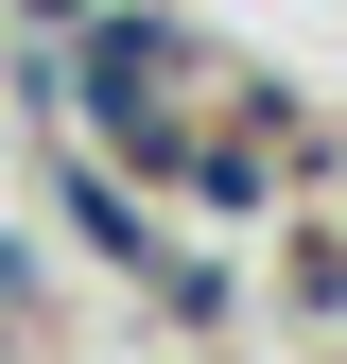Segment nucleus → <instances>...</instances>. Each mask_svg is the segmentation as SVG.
<instances>
[{"instance_id": "nucleus-2", "label": "nucleus", "mask_w": 347, "mask_h": 364, "mask_svg": "<svg viewBox=\"0 0 347 364\" xmlns=\"http://www.w3.org/2000/svg\"><path fill=\"white\" fill-rule=\"evenodd\" d=\"M70 208H87V243H105V260H139V278H174V260H156V225H139V191H105V173H87Z\"/></svg>"}, {"instance_id": "nucleus-3", "label": "nucleus", "mask_w": 347, "mask_h": 364, "mask_svg": "<svg viewBox=\"0 0 347 364\" xmlns=\"http://www.w3.org/2000/svg\"><path fill=\"white\" fill-rule=\"evenodd\" d=\"M18 18H87V0H18Z\"/></svg>"}, {"instance_id": "nucleus-1", "label": "nucleus", "mask_w": 347, "mask_h": 364, "mask_svg": "<svg viewBox=\"0 0 347 364\" xmlns=\"http://www.w3.org/2000/svg\"><path fill=\"white\" fill-rule=\"evenodd\" d=\"M174 70H191V53H174V18H156V0H122V18H87V70H70V105L105 122V139H139V156H174V139H156Z\"/></svg>"}, {"instance_id": "nucleus-4", "label": "nucleus", "mask_w": 347, "mask_h": 364, "mask_svg": "<svg viewBox=\"0 0 347 364\" xmlns=\"http://www.w3.org/2000/svg\"><path fill=\"white\" fill-rule=\"evenodd\" d=\"M0 312H18V295H0Z\"/></svg>"}]
</instances>
